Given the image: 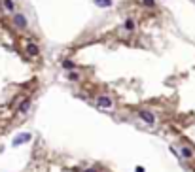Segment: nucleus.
<instances>
[{
  "instance_id": "12",
  "label": "nucleus",
  "mask_w": 195,
  "mask_h": 172,
  "mask_svg": "<svg viewBox=\"0 0 195 172\" xmlns=\"http://www.w3.org/2000/svg\"><path fill=\"white\" fill-rule=\"evenodd\" d=\"M144 2V6H148V8H154L155 6V0H142Z\"/></svg>"
},
{
  "instance_id": "10",
  "label": "nucleus",
  "mask_w": 195,
  "mask_h": 172,
  "mask_svg": "<svg viewBox=\"0 0 195 172\" xmlns=\"http://www.w3.org/2000/svg\"><path fill=\"white\" fill-rule=\"evenodd\" d=\"M125 28H127V30H133V28H135L133 19H127V21H125Z\"/></svg>"
},
{
  "instance_id": "3",
  "label": "nucleus",
  "mask_w": 195,
  "mask_h": 172,
  "mask_svg": "<svg viewBox=\"0 0 195 172\" xmlns=\"http://www.w3.org/2000/svg\"><path fill=\"white\" fill-rule=\"evenodd\" d=\"M29 140H30V134H29V133H23V134H19V136H15L12 144H13V146L17 148V146H21V144H25V142H29Z\"/></svg>"
},
{
  "instance_id": "9",
  "label": "nucleus",
  "mask_w": 195,
  "mask_h": 172,
  "mask_svg": "<svg viewBox=\"0 0 195 172\" xmlns=\"http://www.w3.org/2000/svg\"><path fill=\"white\" fill-rule=\"evenodd\" d=\"M4 8L8 9V12H12V9H13V2H12V0H4Z\"/></svg>"
},
{
  "instance_id": "1",
  "label": "nucleus",
  "mask_w": 195,
  "mask_h": 172,
  "mask_svg": "<svg viewBox=\"0 0 195 172\" xmlns=\"http://www.w3.org/2000/svg\"><path fill=\"white\" fill-rule=\"evenodd\" d=\"M112 99L110 96H106V95H101V96H97V106L99 108H104V110H108V108H112Z\"/></svg>"
},
{
  "instance_id": "7",
  "label": "nucleus",
  "mask_w": 195,
  "mask_h": 172,
  "mask_svg": "<svg viewBox=\"0 0 195 172\" xmlns=\"http://www.w3.org/2000/svg\"><path fill=\"white\" fill-rule=\"evenodd\" d=\"M95 6H99V8H110L112 6V0H93Z\"/></svg>"
},
{
  "instance_id": "4",
  "label": "nucleus",
  "mask_w": 195,
  "mask_h": 172,
  "mask_svg": "<svg viewBox=\"0 0 195 172\" xmlns=\"http://www.w3.org/2000/svg\"><path fill=\"white\" fill-rule=\"evenodd\" d=\"M13 23H15V27H19V28H25V27H27V17H25L23 13H15Z\"/></svg>"
},
{
  "instance_id": "13",
  "label": "nucleus",
  "mask_w": 195,
  "mask_h": 172,
  "mask_svg": "<svg viewBox=\"0 0 195 172\" xmlns=\"http://www.w3.org/2000/svg\"><path fill=\"white\" fill-rule=\"evenodd\" d=\"M68 78H70V80H74V81H76V80H78V74H76V72H70V76H68Z\"/></svg>"
},
{
  "instance_id": "14",
  "label": "nucleus",
  "mask_w": 195,
  "mask_h": 172,
  "mask_svg": "<svg viewBox=\"0 0 195 172\" xmlns=\"http://www.w3.org/2000/svg\"><path fill=\"white\" fill-rule=\"evenodd\" d=\"M135 172H144V166H136V168H135Z\"/></svg>"
},
{
  "instance_id": "8",
  "label": "nucleus",
  "mask_w": 195,
  "mask_h": 172,
  "mask_svg": "<svg viewBox=\"0 0 195 172\" xmlns=\"http://www.w3.org/2000/svg\"><path fill=\"white\" fill-rule=\"evenodd\" d=\"M29 106H30V100H25L23 104H21V108H19V112H21V114H27V110H29Z\"/></svg>"
},
{
  "instance_id": "5",
  "label": "nucleus",
  "mask_w": 195,
  "mask_h": 172,
  "mask_svg": "<svg viewBox=\"0 0 195 172\" xmlns=\"http://www.w3.org/2000/svg\"><path fill=\"white\" fill-rule=\"evenodd\" d=\"M27 53H29V55H32V57H36L38 53H40V49H38V46H34V44H29V46H27Z\"/></svg>"
},
{
  "instance_id": "15",
  "label": "nucleus",
  "mask_w": 195,
  "mask_h": 172,
  "mask_svg": "<svg viewBox=\"0 0 195 172\" xmlns=\"http://www.w3.org/2000/svg\"><path fill=\"white\" fill-rule=\"evenodd\" d=\"M85 172H97L95 168H87V170H85Z\"/></svg>"
},
{
  "instance_id": "2",
  "label": "nucleus",
  "mask_w": 195,
  "mask_h": 172,
  "mask_svg": "<svg viewBox=\"0 0 195 172\" xmlns=\"http://www.w3.org/2000/svg\"><path fill=\"white\" fill-rule=\"evenodd\" d=\"M138 115L142 117V119H144L148 125H154V123H155V117H154V114H151V112H148V110H140V112H138Z\"/></svg>"
},
{
  "instance_id": "11",
  "label": "nucleus",
  "mask_w": 195,
  "mask_h": 172,
  "mask_svg": "<svg viewBox=\"0 0 195 172\" xmlns=\"http://www.w3.org/2000/svg\"><path fill=\"white\" fill-rule=\"evenodd\" d=\"M63 66L67 68V70H72V68H74V62H70V61H63Z\"/></svg>"
},
{
  "instance_id": "6",
  "label": "nucleus",
  "mask_w": 195,
  "mask_h": 172,
  "mask_svg": "<svg viewBox=\"0 0 195 172\" xmlns=\"http://www.w3.org/2000/svg\"><path fill=\"white\" fill-rule=\"evenodd\" d=\"M182 157H184V159H193V151H191V148L184 146V148H182Z\"/></svg>"
}]
</instances>
